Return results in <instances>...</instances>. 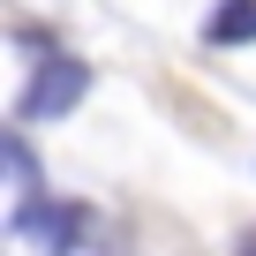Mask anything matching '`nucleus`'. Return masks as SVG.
<instances>
[{"instance_id":"nucleus-1","label":"nucleus","mask_w":256,"mask_h":256,"mask_svg":"<svg viewBox=\"0 0 256 256\" xmlns=\"http://www.w3.org/2000/svg\"><path fill=\"white\" fill-rule=\"evenodd\" d=\"M83 90H90V68L76 53H38L30 83L16 90V120H60V113L83 106Z\"/></svg>"},{"instance_id":"nucleus-2","label":"nucleus","mask_w":256,"mask_h":256,"mask_svg":"<svg viewBox=\"0 0 256 256\" xmlns=\"http://www.w3.org/2000/svg\"><path fill=\"white\" fill-rule=\"evenodd\" d=\"M8 234L46 248V256H76L83 234H90V204H60V196H23L8 211Z\"/></svg>"},{"instance_id":"nucleus-3","label":"nucleus","mask_w":256,"mask_h":256,"mask_svg":"<svg viewBox=\"0 0 256 256\" xmlns=\"http://www.w3.org/2000/svg\"><path fill=\"white\" fill-rule=\"evenodd\" d=\"M211 46H256V0H218L211 23H204Z\"/></svg>"},{"instance_id":"nucleus-4","label":"nucleus","mask_w":256,"mask_h":256,"mask_svg":"<svg viewBox=\"0 0 256 256\" xmlns=\"http://www.w3.org/2000/svg\"><path fill=\"white\" fill-rule=\"evenodd\" d=\"M234 256H256V226H241V241H234Z\"/></svg>"}]
</instances>
